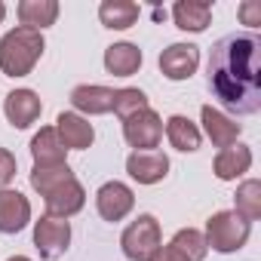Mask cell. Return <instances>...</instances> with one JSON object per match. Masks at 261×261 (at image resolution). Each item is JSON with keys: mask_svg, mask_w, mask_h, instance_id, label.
I'll list each match as a JSON object with an SVG mask.
<instances>
[{"mask_svg": "<svg viewBox=\"0 0 261 261\" xmlns=\"http://www.w3.org/2000/svg\"><path fill=\"white\" fill-rule=\"evenodd\" d=\"M209 89L230 114L261 111V40L255 34H230L212 46Z\"/></svg>", "mask_w": 261, "mask_h": 261, "instance_id": "obj_1", "label": "cell"}, {"mask_svg": "<svg viewBox=\"0 0 261 261\" xmlns=\"http://www.w3.org/2000/svg\"><path fill=\"white\" fill-rule=\"evenodd\" d=\"M43 49H46L43 34L19 25L0 37V71L7 77H28L40 62Z\"/></svg>", "mask_w": 261, "mask_h": 261, "instance_id": "obj_2", "label": "cell"}, {"mask_svg": "<svg viewBox=\"0 0 261 261\" xmlns=\"http://www.w3.org/2000/svg\"><path fill=\"white\" fill-rule=\"evenodd\" d=\"M249 233H252L249 221H243L233 209H221V212H215L206 221V233L203 237H206L209 249H215L221 255H230V252H240L246 246Z\"/></svg>", "mask_w": 261, "mask_h": 261, "instance_id": "obj_3", "label": "cell"}, {"mask_svg": "<svg viewBox=\"0 0 261 261\" xmlns=\"http://www.w3.org/2000/svg\"><path fill=\"white\" fill-rule=\"evenodd\" d=\"M120 246H123V255L129 261H151L157 255V249L163 246V233H160V224L154 215H139L133 224H129L120 237Z\"/></svg>", "mask_w": 261, "mask_h": 261, "instance_id": "obj_4", "label": "cell"}, {"mask_svg": "<svg viewBox=\"0 0 261 261\" xmlns=\"http://www.w3.org/2000/svg\"><path fill=\"white\" fill-rule=\"evenodd\" d=\"M34 246H37L40 258L59 261L71 246V221L68 218H53V215L37 218L34 221Z\"/></svg>", "mask_w": 261, "mask_h": 261, "instance_id": "obj_5", "label": "cell"}, {"mask_svg": "<svg viewBox=\"0 0 261 261\" xmlns=\"http://www.w3.org/2000/svg\"><path fill=\"white\" fill-rule=\"evenodd\" d=\"M123 139L129 142V148H136V151H157V145L163 139L160 114L154 108H145L136 117L123 120Z\"/></svg>", "mask_w": 261, "mask_h": 261, "instance_id": "obj_6", "label": "cell"}, {"mask_svg": "<svg viewBox=\"0 0 261 261\" xmlns=\"http://www.w3.org/2000/svg\"><path fill=\"white\" fill-rule=\"evenodd\" d=\"M95 209L105 221H123L136 209V194L123 181H105L95 194Z\"/></svg>", "mask_w": 261, "mask_h": 261, "instance_id": "obj_7", "label": "cell"}, {"mask_svg": "<svg viewBox=\"0 0 261 261\" xmlns=\"http://www.w3.org/2000/svg\"><path fill=\"white\" fill-rule=\"evenodd\" d=\"M200 68V46L194 43H172L160 53V71L166 80H191Z\"/></svg>", "mask_w": 261, "mask_h": 261, "instance_id": "obj_8", "label": "cell"}, {"mask_svg": "<svg viewBox=\"0 0 261 261\" xmlns=\"http://www.w3.org/2000/svg\"><path fill=\"white\" fill-rule=\"evenodd\" d=\"M126 172L139 185H157L169 175V157L163 151H133L126 157Z\"/></svg>", "mask_w": 261, "mask_h": 261, "instance_id": "obj_9", "label": "cell"}, {"mask_svg": "<svg viewBox=\"0 0 261 261\" xmlns=\"http://www.w3.org/2000/svg\"><path fill=\"white\" fill-rule=\"evenodd\" d=\"M4 114H7L10 126L28 129L31 123L40 120L43 101H40V95H37L34 89H13V92H7V98H4Z\"/></svg>", "mask_w": 261, "mask_h": 261, "instance_id": "obj_10", "label": "cell"}, {"mask_svg": "<svg viewBox=\"0 0 261 261\" xmlns=\"http://www.w3.org/2000/svg\"><path fill=\"white\" fill-rule=\"evenodd\" d=\"M31 224V203L25 194L4 188L0 191V233H19Z\"/></svg>", "mask_w": 261, "mask_h": 261, "instance_id": "obj_11", "label": "cell"}, {"mask_svg": "<svg viewBox=\"0 0 261 261\" xmlns=\"http://www.w3.org/2000/svg\"><path fill=\"white\" fill-rule=\"evenodd\" d=\"M56 133L62 139V145L68 151H86L92 142H95V129L86 117L74 114V111H62L56 117Z\"/></svg>", "mask_w": 261, "mask_h": 261, "instance_id": "obj_12", "label": "cell"}, {"mask_svg": "<svg viewBox=\"0 0 261 261\" xmlns=\"http://www.w3.org/2000/svg\"><path fill=\"white\" fill-rule=\"evenodd\" d=\"M200 120H203V133L209 136V142H212L215 148H230V145H237V139H240V133H243V126H240L237 120H230L227 114H221V111L212 108V105H203V108H200Z\"/></svg>", "mask_w": 261, "mask_h": 261, "instance_id": "obj_13", "label": "cell"}, {"mask_svg": "<svg viewBox=\"0 0 261 261\" xmlns=\"http://www.w3.org/2000/svg\"><path fill=\"white\" fill-rule=\"evenodd\" d=\"M43 203H46V215H53V218H71V215H77L86 206V191H83V185L77 178H71L62 188H56L53 194H46Z\"/></svg>", "mask_w": 261, "mask_h": 261, "instance_id": "obj_14", "label": "cell"}, {"mask_svg": "<svg viewBox=\"0 0 261 261\" xmlns=\"http://www.w3.org/2000/svg\"><path fill=\"white\" fill-rule=\"evenodd\" d=\"M71 105H74V114H89V117H98V114H111L114 108V89L108 86H95V83H83V86H74L71 89Z\"/></svg>", "mask_w": 261, "mask_h": 261, "instance_id": "obj_15", "label": "cell"}, {"mask_svg": "<svg viewBox=\"0 0 261 261\" xmlns=\"http://www.w3.org/2000/svg\"><path fill=\"white\" fill-rule=\"evenodd\" d=\"M249 169H252V151H249V145H240V142L230 145V148H221L212 160V172L221 181H237Z\"/></svg>", "mask_w": 261, "mask_h": 261, "instance_id": "obj_16", "label": "cell"}, {"mask_svg": "<svg viewBox=\"0 0 261 261\" xmlns=\"http://www.w3.org/2000/svg\"><path fill=\"white\" fill-rule=\"evenodd\" d=\"M31 157H34V166H62V163H68V148L62 145L56 126H43L31 139Z\"/></svg>", "mask_w": 261, "mask_h": 261, "instance_id": "obj_17", "label": "cell"}, {"mask_svg": "<svg viewBox=\"0 0 261 261\" xmlns=\"http://www.w3.org/2000/svg\"><path fill=\"white\" fill-rule=\"evenodd\" d=\"M166 139H169V145H172L175 151L194 154V151L200 148V142H203V133H200V126H197L191 117L172 114V117L166 120Z\"/></svg>", "mask_w": 261, "mask_h": 261, "instance_id": "obj_18", "label": "cell"}, {"mask_svg": "<svg viewBox=\"0 0 261 261\" xmlns=\"http://www.w3.org/2000/svg\"><path fill=\"white\" fill-rule=\"evenodd\" d=\"M105 68L114 77H133L142 68V49L136 43H111L105 49Z\"/></svg>", "mask_w": 261, "mask_h": 261, "instance_id": "obj_19", "label": "cell"}, {"mask_svg": "<svg viewBox=\"0 0 261 261\" xmlns=\"http://www.w3.org/2000/svg\"><path fill=\"white\" fill-rule=\"evenodd\" d=\"M172 19H175V28L178 31L200 34L212 22V7L209 4H200V0H178V4L172 7Z\"/></svg>", "mask_w": 261, "mask_h": 261, "instance_id": "obj_20", "label": "cell"}, {"mask_svg": "<svg viewBox=\"0 0 261 261\" xmlns=\"http://www.w3.org/2000/svg\"><path fill=\"white\" fill-rule=\"evenodd\" d=\"M16 13H19L22 28L43 31V28L56 25V19H59V4H56V0H22V4L16 7Z\"/></svg>", "mask_w": 261, "mask_h": 261, "instance_id": "obj_21", "label": "cell"}, {"mask_svg": "<svg viewBox=\"0 0 261 261\" xmlns=\"http://www.w3.org/2000/svg\"><path fill=\"white\" fill-rule=\"evenodd\" d=\"M139 16H142V10H139V4H133V0H105V4L98 7V19L111 31L133 28L139 22Z\"/></svg>", "mask_w": 261, "mask_h": 261, "instance_id": "obj_22", "label": "cell"}, {"mask_svg": "<svg viewBox=\"0 0 261 261\" xmlns=\"http://www.w3.org/2000/svg\"><path fill=\"white\" fill-rule=\"evenodd\" d=\"M237 206H233V212L243 218V221H258L261 218V181L258 178H246L240 188H237Z\"/></svg>", "mask_w": 261, "mask_h": 261, "instance_id": "obj_23", "label": "cell"}, {"mask_svg": "<svg viewBox=\"0 0 261 261\" xmlns=\"http://www.w3.org/2000/svg\"><path fill=\"white\" fill-rule=\"evenodd\" d=\"M71 178H77V175L71 172L68 163H62V166H34V169H31V188H34L40 197L53 194L56 188H62V185L71 181Z\"/></svg>", "mask_w": 261, "mask_h": 261, "instance_id": "obj_24", "label": "cell"}, {"mask_svg": "<svg viewBox=\"0 0 261 261\" xmlns=\"http://www.w3.org/2000/svg\"><path fill=\"white\" fill-rule=\"evenodd\" d=\"M145 108H151L148 105V95L142 92V89H136V86H123V89H114V114L120 117V120H129V117H136L139 111H145Z\"/></svg>", "mask_w": 261, "mask_h": 261, "instance_id": "obj_25", "label": "cell"}, {"mask_svg": "<svg viewBox=\"0 0 261 261\" xmlns=\"http://www.w3.org/2000/svg\"><path fill=\"white\" fill-rule=\"evenodd\" d=\"M169 246H175L188 261H203V258H206V252H209L206 237H203L200 230H194V227H181V230L169 240Z\"/></svg>", "mask_w": 261, "mask_h": 261, "instance_id": "obj_26", "label": "cell"}, {"mask_svg": "<svg viewBox=\"0 0 261 261\" xmlns=\"http://www.w3.org/2000/svg\"><path fill=\"white\" fill-rule=\"evenodd\" d=\"M16 169H19L16 157H13L7 148H0V191H4V188H10V181L16 178Z\"/></svg>", "mask_w": 261, "mask_h": 261, "instance_id": "obj_27", "label": "cell"}, {"mask_svg": "<svg viewBox=\"0 0 261 261\" xmlns=\"http://www.w3.org/2000/svg\"><path fill=\"white\" fill-rule=\"evenodd\" d=\"M240 19H243V25H249V28H255V25H261V4H243L240 7Z\"/></svg>", "mask_w": 261, "mask_h": 261, "instance_id": "obj_28", "label": "cell"}, {"mask_svg": "<svg viewBox=\"0 0 261 261\" xmlns=\"http://www.w3.org/2000/svg\"><path fill=\"white\" fill-rule=\"evenodd\" d=\"M151 261H188V258H185L175 246H169V243H166V246H160V249H157V255H154Z\"/></svg>", "mask_w": 261, "mask_h": 261, "instance_id": "obj_29", "label": "cell"}, {"mask_svg": "<svg viewBox=\"0 0 261 261\" xmlns=\"http://www.w3.org/2000/svg\"><path fill=\"white\" fill-rule=\"evenodd\" d=\"M4 16H7V7H4V4H0V22H4Z\"/></svg>", "mask_w": 261, "mask_h": 261, "instance_id": "obj_30", "label": "cell"}]
</instances>
